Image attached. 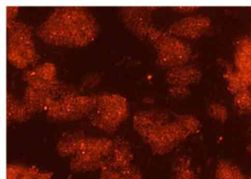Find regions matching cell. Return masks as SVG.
I'll return each instance as SVG.
<instances>
[{
    "instance_id": "6da1fadb",
    "label": "cell",
    "mask_w": 251,
    "mask_h": 179,
    "mask_svg": "<svg viewBox=\"0 0 251 179\" xmlns=\"http://www.w3.org/2000/svg\"><path fill=\"white\" fill-rule=\"evenodd\" d=\"M133 127L152 153L163 156L199 133L201 123L193 114L155 109L134 113Z\"/></svg>"
},
{
    "instance_id": "7a4b0ae2",
    "label": "cell",
    "mask_w": 251,
    "mask_h": 179,
    "mask_svg": "<svg viewBox=\"0 0 251 179\" xmlns=\"http://www.w3.org/2000/svg\"><path fill=\"white\" fill-rule=\"evenodd\" d=\"M100 26L84 6L58 7L39 26V39L60 47L83 48L98 37Z\"/></svg>"
},
{
    "instance_id": "3957f363",
    "label": "cell",
    "mask_w": 251,
    "mask_h": 179,
    "mask_svg": "<svg viewBox=\"0 0 251 179\" xmlns=\"http://www.w3.org/2000/svg\"><path fill=\"white\" fill-rule=\"evenodd\" d=\"M129 115L126 98L118 93L97 95L95 108L89 116L93 127L109 135L117 132Z\"/></svg>"
},
{
    "instance_id": "277c9868",
    "label": "cell",
    "mask_w": 251,
    "mask_h": 179,
    "mask_svg": "<svg viewBox=\"0 0 251 179\" xmlns=\"http://www.w3.org/2000/svg\"><path fill=\"white\" fill-rule=\"evenodd\" d=\"M6 55L8 62L21 69L35 64L38 56L28 25L16 20L6 22Z\"/></svg>"
},
{
    "instance_id": "5b68a950",
    "label": "cell",
    "mask_w": 251,
    "mask_h": 179,
    "mask_svg": "<svg viewBox=\"0 0 251 179\" xmlns=\"http://www.w3.org/2000/svg\"><path fill=\"white\" fill-rule=\"evenodd\" d=\"M148 39L155 48L159 64L168 69L188 65L193 52L190 45L184 40L155 27H151Z\"/></svg>"
},
{
    "instance_id": "8992f818",
    "label": "cell",
    "mask_w": 251,
    "mask_h": 179,
    "mask_svg": "<svg viewBox=\"0 0 251 179\" xmlns=\"http://www.w3.org/2000/svg\"><path fill=\"white\" fill-rule=\"evenodd\" d=\"M96 99L97 95H80L67 91L53 100L46 113L53 121H78L90 116Z\"/></svg>"
},
{
    "instance_id": "52a82bcc",
    "label": "cell",
    "mask_w": 251,
    "mask_h": 179,
    "mask_svg": "<svg viewBox=\"0 0 251 179\" xmlns=\"http://www.w3.org/2000/svg\"><path fill=\"white\" fill-rule=\"evenodd\" d=\"M113 140L86 136L83 145L70 161V168L76 172L100 171L111 155Z\"/></svg>"
},
{
    "instance_id": "ba28073f",
    "label": "cell",
    "mask_w": 251,
    "mask_h": 179,
    "mask_svg": "<svg viewBox=\"0 0 251 179\" xmlns=\"http://www.w3.org/2000/svg\"><path fill=\"white\" fill-rule=\"evenodd\" d=\"M157 8L153 6H125L121 8L120 16L123 24L140 39L148 38L153 27V14Z\"/></svg>"
},
{
    "instance_id": "9c48e42d",
    "label": "cell",
    "mask_w": 251,
    "mask_h": 179,
    "mask_svg": "<svg viewBox=\"0 0 251 179\" xmlns=\"http://www.w3.org/2000/svg\"><path fill=\"white\" fill-rule=\"evenodd\" d=\"M57 70L52 63L46 62L26 71L25 81L28 86L40 89L58 96L67 92L57 77Z\"/></svg>"
},
{
    "instance_id": "30bf717a",
    "label": "cell",
    "mask_w": 251,
    "mask_h": 179,
    "mask_svg": "<svg viewBox=\"0 0 251 179\" xmlns=\"http://www.w3.org/2000/svg\"><path fill=\"white\" fill-rule=\"evenodd\" d=\"M211 24V20L207 16H188L170 25L167 32L182 40L193 41L202 37Z\"/></svg>"
},
{
    "instance_id": "8fae6325",
    "label": "cell",
    "mask_w": 251,
    "mask_h": 179,
    "mask_svg": "<svg viewBox=\"0 0 251 179\" xmlns=\"http://www.w3.org/2000/svg\"><path fill=\"white\" fill-rule=\"evenodd\" d=\"M202 78L201 71L197 67L188 65L168 69L166 82L170 87H184L199 83Z\"/></svg>"
},
{
    "instance_id": "7c38bea8",
    "label": "cell",
    "mask_w": 251,
    "mask_h": 179,
    "mask_svg": "<svg viewBox=\"0 0 251 179\" xmlns=\"http://www.w3.org/2000/svg\"><path fill=\"white\" fill-rule=\"evenodd\" d=\"M59 96L44 90L28 86L25 89L23 100L34 114L46 112L53 100Z\"/></svg>"
},
{
    "instance_id": "4fadbf2b",
    "label": "cell",
    "mask_w": 251,
    "mask_h": 179,
    "mask_svg": "<svg viewBox=\"0 0 251 179\" xmlns=\"http://www.w3.org/2000/svg\"><path fill=\"white\" fill-rule=\"evenodd\" d=\"M86 136L82 132H67L62 134L57 144L58 154L63 157H73L81 148Z\"/></svg>"
},
{
    "instance_id": "5bb4252c",
    "label": "cell",
    "mask_w": 251,
    "mask_h": 179,
    "mask_svg": "<svg viewBox=\"0 0 251 179\" xmlns=\"http://www.w3.org/2000/svg\"><path fill=\"white\" fill-rule=\"evenodd\" d=\"M33 114L23 100L17 99L12 94L6 95V117L7 122H23L29 120Z\"/></svg>"
},
{
    "instance_id": "9a60e30c",
    "label": "cell",
    "mask_w": 251,
    "mask_h": 179,
    "mask_svg": "<svg viewBox=\"0 0 251 179\" xmlns=\"http://www.w3.org/2000/svg\"><path fill=\"white\" fill-rule=\"evenodd\" d=\"M51 173L35 167L11 164L7 166V179H52Z\"/></svg>"
},
{
    "instance_id": "2e32d148",
    "label": "cell",
    "mask_w": 251,
    "mask_h": 179,
    "mask_svg": "<svg viewBox=\"0 0 251 179\" xmlns=\"http://www.w3.org/2000/svg\"><path fill=\"white\" fill-rule=\"evenodd\" d=\"M172 179H199L189 157L180 155L175 158L172 168Z\"/></svg>"
},
{
    "instance_id": "e0dca14e",
    "label": "cell",
    "mask_w": 251,
    "mask_h": 179,
    "mask_svg": "<svg viewBox=\"0 0 251 179\" xmlns=\"http://www.w3.org/2000/svg\"><path fill=\"white\" fill-rule=\"evenodd\" d=\"M229 92L236 95L251 88V74L228 70L225 75Z\"/></svg>"
},
{
    "instance_id": "ac0fdd59",
    "label": "cell",
    "mask_w": 251,
    "mask_h": 179,
    "mask_svg": "<svg viewBox=\"0 0 251 179\" xmlns=\"http://www.w3.org/2000/svg\"><path fill=\"white\" fill-rule=\"evenodd\" d=\"M240 168L227 160L219 161L215 168L213 179H245Z\"/></svg>"
},
{
    "instance_id": "d6986e66",
    "label": "cell",
    "mask_w": 251,
    "mask_h": 179,
    "mask_svg": "<svg viewBox=\"0 0 251 179\" xmlns=\"http://www.w3.org/2000/svg\"><path fill=\"white\" fill-rule=\"evenodd\" d=\"M235 61L237 70L251 74V43L239 44Z\"/></svg>"
},
{
    "instance_id": "ffe728a7",
    "label": "cell",
    "mask_w": 251,
    "mask_h": 179,
    "mask_svg": "<svg viewBox=\"0 0 251 179\" xmlns=\"http://www.w3.org/2000/svg\"><path fill=\"white\" fill-rule=\"evenodd\" d=\"M234 104L241 112H251V88L235 95Z\"/></svg>"
},
{
    "instance_id": "44dd1931",
    "label": "cell",
    "mask_w": 251,
    "mask_h": 179,
    "mask_svg": "<svg viewBox=\"0 0 251 179\" xmlns=\"http://www.w3.org/2000/svg\"><path fill=\"white\" fill-rule=\"evenodd\" d=\"M208 113L212 119L220 123L226 121L228 117L226 107L221 103H213L208 107Z\"/></svg>"
},
{
    "instance_id": "7402d4cb",
    "label": "cell",
    "mask_w": 251,
    "mask_h": 179,
    "mask_svg": "<svg viewBox=\"0 0 251 179\" xmlns=\"http://www.w3.org/2000/svg\"><path fill=\"white\" fill-rule=\"evenodd\" d=\"M122 169L104 167L100 170V179H122Z\"/></svg>"
},
{
    "instance_id": "603a6c76",
    "label": "cell",
    "mask_w": 251,
    "mask_h": 179,
    "mask_svg": "<svg viewBox=\"0 0 251 179\" xmlns=\"http://www.w3.org/2000/svg\"><path fill=\"white\" fill-rule=\"evenodd\" d=\"M170 95L176 99H184L191 93L189 88L184 87H170L168 89Z\"/></svg>"
},
{
    "instance_id": "cb8c5ba5",
    "label": "cell",
    "mask_w": 251,
    "mask_h": 179,
    "mask_svg": "<svg viewBox=\"0 0 251 179\" xmlns=\"http://www.w3.org/2000/svg\"><path fill=\"white\" fill-rule=\"evenodd\" d=\"M122 179H145L140 170L133 164L125 169L122 173Z\"/></svg>"
},
{
    "instance_id": "d4e9b609",
    "label": "cell",
    "mask_w": 251,
    "mask_h": 179,
    "mask_svg": "<svg viewBox=\"0 0 251 179\" xmlns=\"http://www.w3.org/2000/svg\"><path fill=\"white\" fill-rule=\"evenodd\" d=\"M19 12V7L6 6V22H11L17 20V16Z\"/></svg>"
},
{
    "instance_id": "484cf974",
    "label": "cell",
    "mask_w": 251,
    "mask_h": 179,
    "mask_svg": "<svg viewBox=\"0 0 251 179\" xmlns=\"http://www.w3.org/2000/svg\"><path fill=\"white\" fill-rule=\"evenodd\" d=\"M200 8L199 6H176L174 7L176 11L182 14L194 12L198 11Z\"/></svg>"
},
{
    "instance_id": "4316f807",
    "label": "cell",
    "mask_w": 251,
    "mask_h": 179,
    "mask_svg": "<svg viewBox=\"0 0 251 179\" xmlns=\"http://www.w3.org/2000/svg\"><path fill=\"white\" fill-rule=\"evenodd\" d=\"M249 153L251 155V145H249L247 148Z\"/></svg>"
},
{
    "instance_id": "83f0119b",
    "label": "cell",
    "mask_w": 251,
    "mask_h": 179,
    "mask_svg": "<svg viewBox=\"0 0 251 179\" xmlns=\"http://www.w3.org/2000/svg\"><path fill=\"white\" fill-rule=\"evenodd\" d=\"M245 179H251V175L247 177H246Z\"/></svg>"
},
{
    "instance_id": "f1b7e54d",
    "label": "cell",
    "mask_w": 251,
    "mask_h": 179,
    "mask_svg": "<svg viewBox=\"0 0 251 179\" xmlns=\"http://www.w3.org/2000/svg\"><path fill=\"white\" fill-rule=\"evenodd\" d=\"M250 135L251 136V126L250 128Z\"/></svg>"
}]
</instances>
